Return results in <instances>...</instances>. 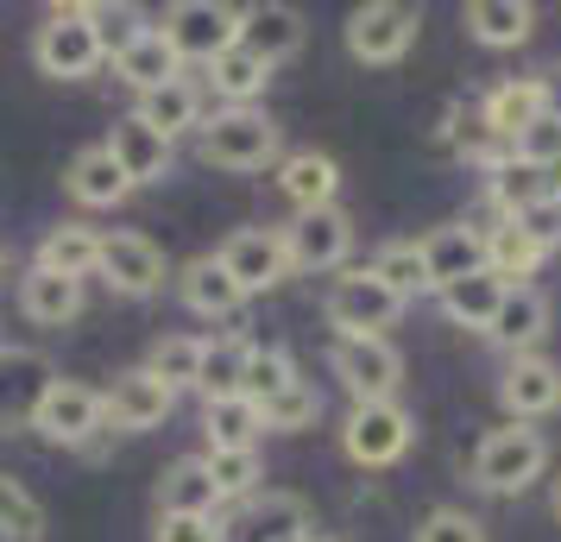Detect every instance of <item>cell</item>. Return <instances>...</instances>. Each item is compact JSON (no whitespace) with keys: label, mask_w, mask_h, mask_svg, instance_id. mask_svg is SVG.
Instances as JSON below:
<instances>
[{"label":"cell","mask_w":561,"mask_h":542,"mask_svg":"<svg viewBox=\"0 0 561 542\" xmlns=\"http://www.w3.org/2000/svg\"><path fill=\"white\" fill-rule=\"evenodd\" d=\"M32 64L57 82H82L95 77V64H102V45H95V26H89V13L82 7H51L38 32H32Z\"/></svg>","instance_id":"obj_5"},{"label":"cell","mask_w":561,"mask_h":542,"mask_svg":"<svg viewBox=\"0 0 561 542\" xmlns=\"http://www.w3.org/2000/svg\"><path fill=\"white\" fill-rule=\"evenodd\" d=\"M499 404H505L511 423H536V416L561 411V366L542 360V354H524V360L505 366L499 379Z\"/></svg>","instance_id":"obj_15"},{"label":"cell","mask_w":561,"mask_h":542,"mask_svg":"<svg viewBox=\"0 0 561 542\" xmlns=\"http://www.w3.org/2000/svg\"><path fill=\"white\" fill-rule=\"evenodd\" d=\"M233 32H240V7H221V0H178L164 7V26L158 38L171 45L178 64H215L221 51H233Z\"/></svg>","instance_id":"obj_4"},{"label":"cell","mask_w":561,"mask_h":542,"mask_svg":"<svg viewBox=\"0 0 561 542\" xmlns=\"http://www.w3.org/2000/svg\"><path fill=\"white\" fill-rule=\"evenodd\" d=\"M334 379L354 391V404H391L404 385V354L391 341H334Z\"/></svg>","instance_id":"obj_8"},{"label":"cell","mask_w":561,"mask_h":542,"mask_svg":"<svg viewBox=\"0 0 561 542\" xmlns=\"http://www.w3.org/2000/svg\"><path fill=\"white\" fill-rule=\"evenodd\" d=\"M542 177H549V196H561V158L549 164V171H542Z\"/></svg>","instance_id":"obj_49"},{"label":"cell","mask_w":561,"mask_h":542,"mask_svg":"<svg viewBox=\"0 0 561 542\" xmlns=\"http://www.w3.org/2000/svg\"><path fill=\"white\" fill-rule=\"evenodd\" d=\"M158 517H221V492L208 480L203 454H183L158 480Z\"/></svg>","instance_id":"obj_20"},{"label":"cell","mask_w":561,"mask_h":542,"mask_svg":"<svg viewBox=\"0 0 561 542\" xmlns=\"http://www.w3.org/2000/svg\"><path fill=\"white\" fill-rule=\"evenodd\" d=\"M20 315L38 322V328H64V322H77L82 315V285L32 265L26 278H20Z\"/></svg>","instance_id":"obj_25"},{"label":"cell","mask_w":561,"mask_h":542,"mask_svg":"<svg viewBox=\"0 0 561 542\" xmlns=\"http://www.w3.org/2000/svg\"><path fill=\"white\" fill-rule=\"evenodd\" d=\"M542 196H549V177H542L536 164H524V158H505V164L492 171V203H499V215H505V221L530 215Z\"/></svg>","instance_id":"obj_35"},{"label":"cell","mask_w":561,"mask_h":542,"mask_svg":"<svg viewBox=\"0 0 561 542\" xmlns=\"http://www.w3.org/2000/svg\"><path fill=\"white\" fill-rule=\"evenodd\" d=\"M549 511H556V517H561V480H556V492H549Z\"/></svg>","instance_id":"obj_50"},{"label":"cell","mask_w":561,"mask_h":542,"mask_svg":"<svg viewBox=\"0 0 561 542\" xmlns=\"http://www.w3.org/2000/svg\"><path fill=\"white\" fill-rule=\"evenodd\" d=\"M467 32L492 45V51H511V45H524L536 32V7L530 0H473L467 7Z\"/></svg>","instance_id":"obj_27"},{"label":"cell","mask_w":561,"mask_h":542,"mask_svg":"<svg viewBox=\"0 0 561 542\" xmlns=\"http://www.w3.org/2000/svg\"><path fill=\"white\" fill-rule=\"evenodd\" d=\"M316 542H341V537H316Z\"/></svg>","instance_id":"obj_51"},{"label":"cell","mask_w":561,"mask_h":542,"mask_svg":"<svg viewBox=\"0 0 561 542\" xmlns=\"http://www.w3.org/2000/svg\"><path fill=\"white\" fill-rule=\"evenodd\" d=\"M416 253H423V278H430V290H448V285H460L467 272H485V233L467 228V221H448V228L423 233Z\"/></svg>","instance_id":"obj_16"},{"label":"cell","mask_w":561,"mask_h":542,"mask_svg":"<svg viewBox=\"0 0 561 542\" xmlns=\"http://www.w3.org/2000/svg\"><path fill=\"white\" fill-rule=\"evenodd\" d=\"M259 416H265V429H309V423L322 416V397H316L309 379H297V385H284L272 404H259Z\"/></svg>","instance_id":"obj_42"},{"label":"cell","mask_w":561,"mask_h":542,"mask_svg":"<svg viewBox=\"0 0 561 542\" xmlns=\"http://www.w3.org/2000/svg\"><path fill=\"white\" fill-rule=\"evenodd\" d=\"M89 13V26H95V45H102V57H121V51H133L146 32H152V20L139 13V7H107V0H95V7H82Z\"/></svg>","instance_id":"obj_38"},{"label":"cell","mask_w":561,"mask_h":542,"mask_svg":"<svg viewBox=\"0 0 561 542\" xmlns=\"http://www.w3.org/2000/svg\"><path fill=\"white\" fill-rule=\"evenodd\" d=\"M278 189L297 203V215L334 208V196H341V164H334L329 152H290L278 164Z\"/></svg>","instance_id":"obj_23"},{"label":"cell","mask_w":561,"mask_h":542,"mask_svg":"<svg viewBox=\"0 0 561 542\" xmlns=\"http://www.w3.org/2000/svg\"><path fill=\"white\" fill-rule=\"evenodd\" d=\"M0 265H7V253H0Z\"/></svg>","instance_id":"obj_53"},{"label":"cell","mask_w":561,"mask_h":542,"mask_svg":"<svg viewBox=\"0 0 561 542\" xmlns=\"http://www.w3.org/2000/svg\"><path fill=\"white\" fill-rule=\"evenodd\" d=\"M95 272L107 278L114 297H158L164 290V253H158V240L146 233H102V258H95Z\"/></svg>","instance_id":"obj_13"},{"label":"cell","mask_w":561,"mask_h":542,"mask_svg":"<svg viewBox=\"0 0 561 542\" xmlns=\"http://www.w3.org/2000/svg\"><path fill=\"white\" fill-rule=\"evenodd\" d=\"M64 189H70L82 208H114V203L133 196V183L121 177V164L107 158V146H82V152L70 158V171H64Z\"/></svg>","instance_id":"obj_24"},{"label":"cell","mask_w":561,"mask_h":542,"mask_svg":"<svg viewBox=\"0 0 561 542\" xmlns=\"http://www.w3.org/2000/svg\"><path fill=\"white\" fill-rule=\"evenodd\" d=\"M0 347H7V335H0Z\"/></svg>","instance_id":"obj_52"},{"label":"cell","mask_w":561,"mask_h":542,"mask_svg":"<svg viewBox=\"0 0 561 542\" xmlns=\"http://www.w3.org/2000/svg\"><path fill=\"white\" fill-rule=\"evenodd\" d=\"M536 82H542V114H549V120H561V64L549 70V77H536Z\"/></svg>","instance_id":"obj_48"},{"label":"cell","mask_w":561,"mask_h":542,"mask_svg":"<svg viewBox=\"0 0 561 542\" xmlns=\"http://www.w3.org/2000/svg\"><path fill=\"white\" fill-rule=\"evenodd\" d=\"M178 290H183V303H190L196 315H208V322H228V315H240V303H247V290L221 272L215 253L190 258V265L178 272Z\"/></svg>","instance_id":"obj_21"},{"label":"cell","mask_w":561,"mask_h":542,"mask_svg":"<svg viewBox=\"0 0 561 542\" xmlns=\"http://www.w3.org/2000/svg\"><path fill=\"white\" fill-rule=\"evenodd\" d=\"M0 537L7 542H45V505L13 473H0Z\"/></svg>","instance_id":"obj_40"},{"label":"cell","mask_w":561,"mask_h":542,"mask_svg":"<svg viewBox=\"0 0 561 542\" xmlns=\"http://www.w3.org/2000/svg\"><path fill=\"white\" fill-rule=\"evenodd\" d=\"M423 32V13L404 7V0H373V7H354L347 13V51L354 64H398V57L416 45Z\"/></svg>","instance_id":"obj_7"},{"label":"cell","mask_w":561,"mask_h":542,"mask_svg":"<svg viewBox=\"0 0 561 542\" xmlns=\"http://www.w3.org/2000/svg\"><path fill=\"white\" fill-rule=\"evenodd\" d=\"M485 335L505 347L511 360H524V354H536V341L549 335V297L530 285H511L505 303H499V315H492V328Z\"/></svg>","instance_id":"obj_19"},{"label":"cell","mask_w":561,"mask_h":542,"mask_svg":"<svg viewBox=\"0 0 561 542\" xmlns=\"http://www.w3.org/2000/svg\"><path fill=\"white\" fill-rule=\"evenodd\" d=\"M329 315L334 341H385V328H398V315H404V297H391V290L359 265V272H341L329 285Z\"/></svg>","instance_id":"obj_3"},{"label":"cell","mask_w":561,"mask_h":542,"mask_svg":"<svg viewBox=\"0 0 561 542\" xmlns=\"http://www.w3.org/2000/svg\"><path fill=\"white\" fill-rule=\"evenodd\" d=\"M171 404H178V391L164 385L158 372L133 366V372H121L102 391V429H114V436H146V429H158L171 416Z\"/></svg>","instance_id":"obj_9"},{"label":"cell","mask_w":561,"mask_h":542,"mask_svg":"<svg viewBox=\"0 0 561 542\" xmlns=\"http://www.w3.org/2000/svg\"><path fill=\"white\" fill-rule=\"evenodd\" d=\"M259 429H265V416L247 397H215V404H203L208 448H259Z\"/></svg>","instance_id":"obj_33"},{"label":"cell","mask_w":561,"mask_h":542,"mask_svg":"<svg viewBox=\"0 0 561 542\" xmlns=\"http://www.w3.org/2000/svg\"><path fill=\"white\" fill-rule=\"evenodd\" d=\"M233 45H240L247 57H259L265 70H278L284 57L304 51V13H297V7H284V0L240 7V32H233Z\"/></svg>","instance_id":"obj_14"},{"label":"cell","mask_w":561,"mask_h":542,"mask_svg":"<svg viewBox=\"0 0 561 542\" xmlns=\"http://www.w3.org/2000/svg\"><path fill=\"white\" fill-rule=\"evenodd\" d=\"M196 366H203V341L196 335H158L152 354H146V372H158L171 391L196 385Z\"/></svg>","instance_id":"obj_41"},{"label":"cell","mask_w":561,"mask_h":542,"mask_svg":"<svg viewBox=\"0 0 561 542\" xmlns=\"http://www.w3.org/2000/svg\"><path fill=\"white\" fill-rule=\"evenodd\" d=\"M247 354H253V341H247V335L203 341V366H196V391H203V404H215V397H240Z\"/></svg>","instance_id":"obj_31"},{"label":"cell","mask_w":561,"mask_h":542,"mask_svg":"<svg viewBox=\"0 0 561 542\" xmlns=\"http://www.w3.org/2000/svg\"><path fill=\"white\" fill-rule=\"evenodd\" d=\"M542 466H549V436L530 423H505V429H485V441L473 448V486L511 498V492L536 486Z\"/></svg>","instance_id":"obj_1"},{"label":"cell","mask_w":561,"mask_h":542,"mask_svg":"<svg viewBox=\"0 0 561 542\" xmlns=\"http://www.w3.org/2000/svg\"><path fill=\"white\" fill-rule=\"evenodd\" d=\"M410 436H416V416L398 397L391 404H354L341 423V454L354 466H398L410 454Z\"/></svg>","instance_id":"obj_6"},{"label":"cell","mask_w":561,"mask_h":542,"mask_svg":"<svg viewBox=\"0 0 561 542\" xmlns=\"http://www.w3.org/2000/svg\"><path fill=\"white\" fill-rule=\"evenodd\" d=\"M265 82H272V70L259 64V57H247L240 45L233 51H221L215 64H208V89L221 95L228 107H253L259 95H265Z\"/></svg>","instance_id":"obj_32"},{"label":"cell","mask_w":561,"mask_h":542,"mask_svg":"<svg viewBox=\"0 0 561 542\" xmlns=\"http://www.w3.org/2000/svg\"><path fill=\"white\" fill-rule=\"evenodd\" d=\"M95 258H102V233L89 228V221H57V228H45V240H38V272H57V278H89L95 272Z\"/></svg>","instance_id":"obj_22"},{"label":"cell","mask_w":561,"mask_h":542,"mask_svg":"<svg viewBox=\"0 0 561 542\" xmlns=\"http://www.w3.org/2000/svg\"><path fill=\"white\" fill-rule=\"evenodd\" d=\"M505 278L499 272H467L460 285L442 290V310H448V322H460V328H492V315H499V303H505Z\"/></svg>","instance_id":"obj_28"},{"label":"cell","mask_w":561,"mask_h":542,"mask_svg":"<svg viewBox=\"0 0 561 542\" xmlns=\"http://www.w3.org/2000/svg\"><path fill=\"white\" fill-rule=\"evenodd\" d=\"M32 429L45 441H57V448H82L102 429V391L82 385V379H51V391L32 411Z\"/></svg>","instance_id":"obj_12"},{"label":"cell","mask_w":561,"mask_h":542,"mask_svg":"<svg viewBox=\"0 0 561 542\" xmlns=\"http://www.w3.org/2000/svg\"><path fill=\"white\" fill-rule=\"evenodd\" d=\"M354 253V221H347V208H309L297 215L290 228H284V258H290V272H334L341 258Z\"/></svg>","instance_id":"obj_10"},{"label":"cell","mask_w":561,"mask_h":542,"mask_svg":"<svg viewBox=\"0 0 561 542\" xmlns=\"http://www.w3.org/2000/svg\"><path fill=\"white\" fill-rule=\"evenodd\" d=\"M416 542H492V537H485L480 517L455 511V505H435V511L416 523Z\"/></svg>","instance_id":"obj_43"},{"label":"cell","mask_w":561,"mask_h":542,"mask_svg":"<svg viewBox=\"0 0 561 542\" xmlns=\"http://www.w3.org/2000/svg\"><path fill=\"white\" fill-rule=\"evenodd\" d=\"M196 146L215 171H265L278 158V120L265 107H221L215 120L196 127Z\"/></svg>","instance_id":"obj_2"},{"label":"cell","mask_w":561,"mask_h":542,"mask_svg":"<svg viewBox=\"0 0 561 542\" xmlns=\"http://www.w3.org/2000/svg\"><path fill=\"white\" fill-rule=\"evenodd\" d=\"M517 228L530 233L542 253H549V246H561V196H542L530 215H517Z\"/></svg>","instance_id":"obj_46"},{"label":"cell","mask_w":561,"mask_h":542,"mask_svg":"<svg viewBox=\"0 0 561 542\" xmlns=\"http://www.w3.org/2000/svg\"><path fill=\"white\" fill-rule=\"evenodd\" d=\"M51 379L57 372L38 347H0V429L32 423V411H38V397L51 391Z\"/></svg>","instance_id":"obj_17"},{"label":"cell","mask_w":561,"mask_h":542,"mask_svg":"<svg viewBox=\"0 0 561 542\" xmlns=\"http://www.w3.org/2000/svg\"><path fill=\"white\" fill-rule=\"evenodd\" d=\"M133 120H146L152 132H164V139H178V132L203 127V89L190 77L164 82V89H152V95H139V107H133Z\"/></svg>","instance_id":"obj_26"},{"label":"cell","mask_w":561,"mask_h":542,"mask_svg":"<svg viewBox=\"0 0 561 542\" xmlns=\"http://www.w3.org/2000/svg\"><path fill=\"white\" fill-rule=\"evenodd\" d=\"M460 158H473V164H485V171H499V164L511 158V146L499 139V132L473 127V132H460Z\"/></svg>","instance_id":"obj_47"},{"label":"cell","mask_w":561,"mask_h":542,"mask_svg":"<svg viewBox=\"0 0 561 542\" xmlns=\"http://www.w3.org/2000/svg\"><path fill=\"white\" fill-rule=\"evenodd\" d=\"M542 246H536L530 233L517 228V221H505V228H492L485 233V272H499L505 285H517V278H530L536 265H542Z\"/></svg>","instance_id":"obj_34"},{"label":"cell","mask_w":561,"mask_h":542,"mask_svg":"<svg viewBox=\"0 0 561 542\" xmlns=\"http://www.w3.org/2000/svg\"><path fill=\"white\" fill-rule=\"evenodd\" d=\"M215 258H221V272H228L247 297H259V290H272V285L290 278V258H284L278 228H233L228 240L215 246Z\"/></svg>","instance_id":"obj_11"},{"label":"cell","mask_w":561,"mask_h":542,"mask_svg":"<svg viewBox=\"0 0 561 542\" xmlns=\"http://www.w3.org/2000/svg\"><path fill=\"white\" fill-rule=\"evenodd\" d=\"M203 466H208V480H215V492H221V505L228 498H259V480H265L259 448H208Z\"/></svg>","instance_id":"obj_36"},{"label":"cell","mask_w":561,"mask_h":542,"mask_svg":"<svg viewBox=\"0 0 561 542\" xmlns=\"http://www.w3.org/2000/svg\"><path fill=\"white\" fill-rule=\"evenodd\" d=\"M284 385H297L290 354H284V347H253V354H247V372H240V397L259 411V404H272Z\"/></svg>","instance_id":"obj_39"},{"label":"cell","mask_w":561,"mask_h":542,"mask_svg":"<svg viewBox=\"0 0 561 542\" xmlns=\"http://www.w3.org/2000/svg\"><path fill=\"white\" fill-rule=\"evenodd\" d=\"M373 278H379L391 297H416V290H430V278H423V253H416V240H385L379 253H373V265H366Z\"/></svg>","instance_id":"obj_37"},{"label":"cell","mask_w":561,"mask_h":542,"mask_svg":"<svg viewBox=\"0 0 561 542\" xmlns=\"http://www.w3.org/2000/svg\"><path fill=\"white\" fill-rule=\"evenodd\" d=\"M114 77L127 82L133 95H152V89H164V82L183 77V64L171 57V45H164V38H158V26H152L139 45H133V51L114 57Z\"/></svg>","instance_id":"obj_29"},{"label":"cell","mask_w":561,"mask_h":542,"mask_svg":"<svg viewBox=\"0 0 561 542\" xmlns=\"http://www.w3.org/2000/svg\"><path fill=\"white\" fill-rule=\"evenodd\" d=\"M511 158H524V164H536V171H549L561 158V120H549V114H536L530 127L511 139Z\"/></svg>","instance_id":"obj_44"},{"label":"cell","mask_w":561,"mask_h":542,"mask_svg":"<svg viewBox=\"0 0 561 542\" xmlns=\"http://www.w3.org/2000/svg\"><path fill=\"white\" fill-rule=\"evenodd\" d=\"M152 542H228L221 517H158Z\"/></svg>","instance_id":"obj_45"},{"label":"cell","mask_w":561,"mask_h":542,"mask_svg":"<svg viewBox=\"0 0 561 542\" xmlns=\"http://www.w3.org/2000/svg\"><path fill=\"white\" fill-rule=\"evenodd\" d=\"M107 146V158L121 164V177L139 189V183H164V171H171V139L164 132H152L146 120H114V132L102 139Z\"/></svg>","instance_id":"obj_18"},{"label":"cell","mask_w":561,"mask_h":542,"mask_svg":"<svg viewBox=\"0 0 561 542\" xmlns=\"http://www.w3.org/2000/svg\"><path fill=\"white\" fill-rule=\"evenodd\" d=\"M536 114H542V82H499L492 95H485V107H480V127L485 132H499V139H517V132L530 127Z\"/></svg>","instance_id":"obj_30"}]
</instances>
